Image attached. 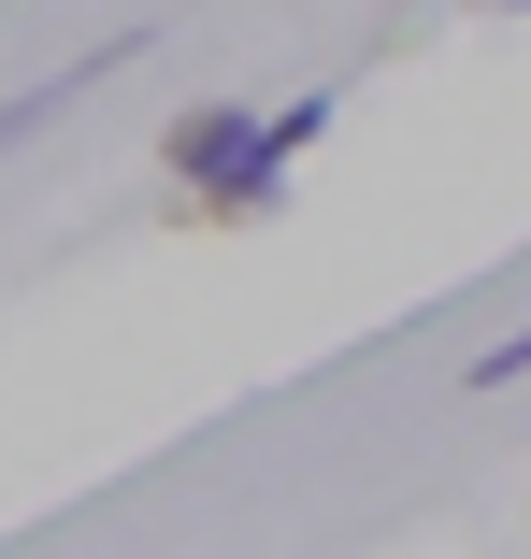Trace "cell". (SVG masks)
<instances>
[{
	"label": "cell",
	"instance_id": "obj_3",
	"mask_svg": "<svg viewBox=\"0 0 531 559\" xmlns=\"http://www.w3.org/2000/svg\"><path fill=\"white\" fill-rule=\"evenodd\" d=\"M531 373V330H503V345H474V388H517Z\"/></svg>",
	"mask_w": 531,
	"mask_h": 559
},
{
	"label": "cell",
	"instance_id": "obj_1",
	"mask_svg": "<svg viewBox=\"0 0 531 559\" xmlns=\"http://www.w3.org/2000/svg\"><path fill=\"white\" fill-rule=\"evenodd\" d=\"M331 116H345V86H302V100H259V130H245V158H231V187L201 201V230H245V215H273L287 201V173L331 144Z\"/></svg>",
	"mask_w": 531,
	"mask_h": 559
},
{
	"label": "cell",
	"instance_id": "obj_2",
	"mask_svg": "<svg viewBox=\"0 0 531 559\" xmlns=\"http://www.w3.org/2000/svg\"><path fill=\"white\" fill-rule=\"evenodd\" d=\"M58 100H72V72H58V86H15V100H0V144H30V130L58 116Z\"/></svg>",
	"mask_w": 531,
	"mask_h": 559
}]
</instances>
